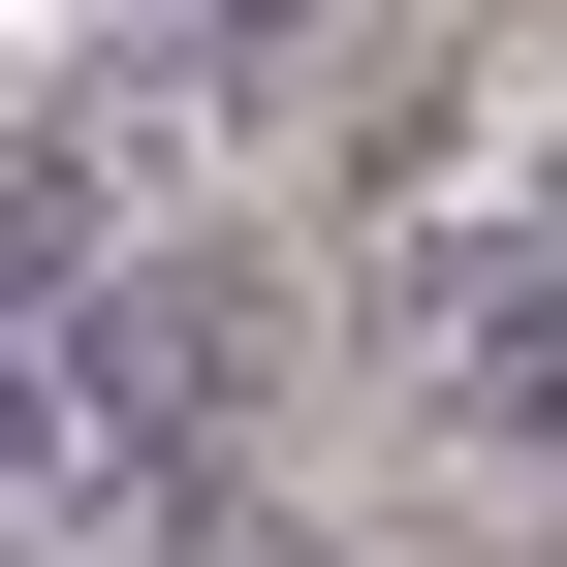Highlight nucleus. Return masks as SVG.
Segmentation results:
<instances>
[{
	"label": "nucleus",
	"instance_id": "obj_1",
	"mask_svg": "<svg viewBox=\"0 0 567 567\" xmlns=\"http://www.w3.org/2000/svg\"><path fill=\"white\" fill-rule=\"evenodd\" d=\"M221 410H252V284H221V252L95 284V316H32V505H95V473H189Z\"/></svg>",
	"mask_w": 567,
	"mask_h": 567
},
{
	"label": "nucleus",
	"instance_id": "obj_2",
	"mask_svg": "<svg viewBox=\"0 0 567 567\" xmlns=\"http://www.w3.org/2000/svg\"><path fill=\"white\" fill-rule=\"evenodd\" d=\"M442 410H473V442H536V473H567V252H536V284H473V347H442Z\"/></svg>",
	"mask_w": 567,
	"mask_h": 567
}]
</instances>
